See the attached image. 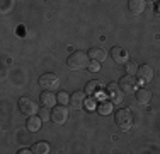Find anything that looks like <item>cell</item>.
I'll return each mask as SVG.
<instances>
[{"label":"cell","mask_w":160,"mask_h":154,"mask_svg":"<svg viewBox=\"0 0 160 154\" xmlns=\"http://www.w3.org/2000/svg\"><path fill=\"white\" fill-rule=\"evenodd\" d=\"M68 67L72 69V70H82V69L89 67V53L85 52H73L70 57H68L67 60Z\"/></svg>","instance_id":"1"},{"label":"cell","mask_w":160,"mask_h":154,"mask_svg":"<svg viewBox=\"0 0 160 154\" xmlns=\"http://www.w3.org/2000/svg\"><path fill=\"white\" fill-rule=\"evenodd\" d=\"M102 92V86L99 80H90V82H87L85 86V94L89 96H101Z\"/></svg>","instance_id":"13"},{"label":"cell","mask_w":160,"mask_h":154,"mask_svg":"<svg viewBox=\"0 0 160 154\" xmlns=\"http://www.w3.org/2000/svg\"><path fill=\"white\" fill-rule=\"evenodd\" d=\"M26 152H32L31 149H21V151H19V154H26Z\"/></svg>","instance_id":"24"},{"label":"cell","mask_w":160,"mask_h":154,"mask_svg":"<svg viewBox=\"0 0 160 154\" xmlns=\"http://www.w3.org/2000/svg\"><path fill=\"white\" fill-rule=\"evenodd\" d=\"M99 63H101V62H97V60H92L89 63V70L90 72H99L101 70V67H99Z\"/></svg>","instance_id":"21"},{"label":"cell","mask_w":160,"mask_h":154,"mask_svg":"<svg viewBox=\"0 0 160 154\" xmlns=\"http://www.w3.org/2000/svg\"><path fill=\"white\" fill-rule=\"evenodd\" d=\"M41 117H36V115H31V117L28 118V122H26V127H28L29 132H38V130L41 129Z\"/></svg>","instance_id":"14"},{"label":"cell","mask_w":160,"mask_h":154,"mask_svg":"<svg viewBox=\"0 0 160 154\" xmlns=\"http://www.w3.org/2000/svg\"><path fill=\"white\" fill-rule=\"evenodd\" d=\"M150 99H152V92L148 89H145V87H143V89L136 91V101H138L140 105H148Z\"/></svg>","instance_id":"16"},{"label":"cell","mask_w":160,"mask_h":154,"mask_svg":"<svg viewBox=\"0 0 160 154\" xmlns=\"http://www.w3.org/2000/svg\"><path fill=\"white\" fill-rule=\"evenodd\" d=\"M114 118H116V123L121 130H129L133 127V115L128 108H119L114 113Z\"/></svg>","instance_id":"2"},{"label":"cell","mask_w":160,"mask_h":154,"mask_svg":"<svg viewBox=\"0 0 160 154\" xmlns=\"http://www.w3.org/2000/svg\"><path fill=\"white\" fill-rule=\"evenodd\" d=\"M87 106H89V108H90V110H92V108H94V106H96V103H94V99H90V101H89V103H87Z\"/></svg>","instance_id":"23"},{"label":"cell","mask_w":160,"mask_h":154,"mask_svg":"<svg viewBox=\"0 0 160 154\" xmlns=\"http://www.w3.org/2000/svg\"><path fill=\"white\" fill-rule=\"evenodd\" d=\"M39 117H41V120H51V115L48 113V110H41Z\"/></svg>","instance_id":"22"},{"label":"cell","mask_w":160,"mask_h":154,"mask_svg":"<svg viewBox=\"0 0 160 154\" xmlns=\"http://www.w3.org/2000/svg\"><path fill=\"white\" fill-rule=\"evenodd\" d=\"M17 105H19L21 113L26 115V117H31V115H34L38 111V103L34 101L32 98H29V96H22Z\"/></svg>","instance_id":"4"},{"label":"cell","mask_w":160,"mask_h":154,"mask_svg":"<svg viewBox=\"0 0 160 154\" xmlns=\"http://www.w3.org/2000/svg\"><path fill=\"white\" fill-rule=\"evenodd\" d=\"M39 86L43 87L44 91H55L60 87V79L56 74H51V72H46L39 77Z\"/></svg>","instance_id":"3"},{"label":"cell","mask_w":160,"mask_h":154,"mask_svg":"<svg viewBox=\"0 0 160 154\" xmlns=\"http://www.w3.org/2000/svg\"><path fill=\"white\" fill-rule=\"evenodd\" d=\"M70 106L75 108V110L83 108L85 106V94L82 91H75L73 94H70Z\"/></svg>","instance_id":"10"},{"label":"cell","mask_w":160,"mask_h":154,"mask_svg":"<svg viewBox=\"0 0 160 154\" xmlns=\"http://www.w3.org/2000/svg\"><path fill=\"white\" fill-rule=\"evenodd\" d=\"M155 2H157V3H160V0H155Z\"/></svg>","instance_id":"25"},{"label":"cell","mask_w":160,"mask_h":154,"mask_svg":"<svg viewBox=\"0 0 160 154\" xmlns=\"http://www.w3.org/2000/svg\"><path fill=\"white\" fill-rule=\"evenodd\" d=\"M39 101L44 108H51V106H55V103L58 101V98L53 94V91H44L43 94L39 96Z\"/></svg>","instance_id":"11"},{"label":"cell","mask_w":160,"mask_h":154,"mask_svg":"<svg viewBox=\"0 0 160 154\" xmlns=\"http://www.w3.org/2000/svg\"><path fill=\"white\" fill-rule=\"evenodd\" d=\"M128 7L135 15H140V14L145 12V9H147V2H145V0H129Z\"/></svg>","instance_id":"12"},{"label":"cell","mask_w":160,"mask_h":154,"mask_svg":"<svg viewBox=\"0 0 160 154\" xmlns=\"http://www.w3.org/2000/svg\"><path fill=\"white\" fill-rule=\"evenodd\" d=\"M136 84H138V80L135 79V75H123L119 79V86H121V89H123L124 92H133L136 89Z\"/></svg>","instance_id":"8"},{"label":"cell","mask_w":160,"mask_h":154,"mask_svg":"<svg viewBox=\"0 0 160 154\" xmlns=\"http://www.w3.org/2000/svg\"><path fill=\"white\" fill-rule=\"evenodd\" d=\"M67 120H68L67 105H60V106L53 108V111H51V122L55 123V125H63Z\"/></svg>","instance_id":"5"},{"label":"cell","mask_w":160,"mask_h":154,"mask_svg":"<svg viewBox=\"0 0 160 154\" xmlns=\"http://www.w3.org/2000/svg\"><path fill=\"white\" fill-rule=\"evenodd\" d=\"M109 55L112 57V60L116 62V63H126L128 62V52L123 46H112Z\"/></svg>","instance_id":"9"},{"label":"cell","mask_w":160,"mask_h":154,"mask_svg":"<svg viewBox=\"0 0 160 154\" xmlns=\"http://www.w3.org/2000/svg\"><path fill=\"white\" fill-rule=\"evenodd\" d=\"M89 57L92 60H97V62H102V60H106V57H108V53H106V50H102V48H99V46H92V48L89 50Z\"/></svg>","instance_id":"15"},{"label":"cell","mask_w":160,"mask_h":154,"mask_svg":"<svg viewBox=\"0 0 160 154\" xmlns=\"http://www.w3.org/2000/svg\"><path fill=\"white\" fill-rule=\"evenodd\" d=\"M106 91H108V94H109V98H111L112 103H121V101H123V92H124V91L121 89L119 84H116V82L108 84Z\"/></svg>","instance_id":"7"},{"label":"cell","mask_w":160,"mask_h":154,"mask_svg":"<svg viewBox=\"0 0 160 154\" xmlns=\"http://www.w3.org/2000/svg\"><path fill=\"white\" fill-rule=\"evenodd\" d=\"M136 77H138V82L140 84H148L152 82V79H153V69L150 67V65H142V67H138V72H136Z\"/></svg>","instance_id":"6"},{"label":"cell","mask_w":160,"mask_h":154,"mask_svg":"<svg viewBox=\"0 0 160 154\" xmlns=\"http://www.w3.org/2000/svg\"><path fill=\"white\" fill-rule=\"evenodd\" d=\"M31 151L34 154H48L49 152V144L48 142H36L31 147Z\"/></svg>","instance_id":"17"},{"label":"cell","mask_w":160,"mask_h":154,"mask_svg":"<svg viewBox=\"0 0 160 154\" xmlns=\"http://www.w3.org/2000/svg\"><path fill=\"white\" fill-rule=\"evenodd\" d=\"M126 72L129 75H136V72H138V65H136L135 62H126Z\"/></svg>","instance_id":"20"},{"label":"cell","mask_w":160,"mask_h":154,"mask_svg":"<svg viewBox=\"0 0 160 154\" xmlns=\"http://www.w3.org/2000/svg\"><path fill=\"white\" fill-rule=\"evenodd\" d=\"M56 98H58L60 105H68V103H70V94H68V92H65V91H62L58 96H56Z\"/></svg>","instance_id":"19"},{"label":"cell","mask_w":160,"mask_h":154,"mask_svg":"<svg viewBox=\"0 0 160 154\" xmlns=\"http://www.w3.org/2000/svg\"><path fill=\"white\" fill-rule=\"evenodd\" d=\"M97 111L101 115H109L112 111V101H101L97 106Z\"/></svg>","instance_id":"18"}]
</instances>
